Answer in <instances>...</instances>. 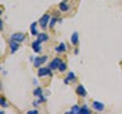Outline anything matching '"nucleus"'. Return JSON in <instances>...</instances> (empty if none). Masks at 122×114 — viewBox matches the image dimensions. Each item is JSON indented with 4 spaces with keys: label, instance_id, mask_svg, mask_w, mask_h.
Returning a JSON list of instances; mask_svg holds the SVG:
<instances>
[{
    "label": "nucleus",
    "instance_id": "f257e3e1",
    "mask_svg": "<svg viewBox=\"0 0 122 114\" xmlns=\"http://www.w3.org/2000/svg\"><path fill=\"white\" fill-rule=\"evenodd\" d=\"M11 40H13V41H16V42H22L25 40V36L24 35V34H21V33H17V34H13V35H11Z\"/></svg>",
    "mask_w": 122,
    "mask_h": 114
},
{
    "label": "nucleus",
    "instance_id": "f03ea898",
    "mask_svg": "<svg viewBox=\"0 0 122 114\" xmlns=\"http://www.w3.org/2000/svg\"><path fill=\"white\" fill-rule=\"evenodd\" d=\"M48 59V56H43V57H37V58L35 59V61H34V65H35L36 67L38 66H40L41 64H43L46 60Z\"/></svg>",
    "mask_w": 122,
    "mask_h": 114
},
{
    "label": "nucleus",
    "instance_id": "7ed1b4c3",
    "mask_svg": "<svg viewBox=\"0 0 122 114\" xmlns=\"http://www.w3.org/2000/svg\"><path fill=\"white\" fill-rule=\"evenodd\" d=\"M60 63H61V60L59 58H55V59H53L51 63H50V68L51 69H57V68H59V65H60Z\"/></svg>",
    "mask_w": 122,
    "mask_h": 114
},
{
    "label": "nucleus",
    "instance_id": "20e7f679",
    "mask_svg": "<svg viewBox=\"0 0 122 114\" xmlns=\"http://www.w3.org/2000/svg\"><path fill=\"white\" fill-rule=\"evenodd\" d=\"M49 17H50L49 14H45L43 17H41V20H40L39 22H40L42 29H45L46 28V26H47V24H48V21H49Z\"/></svg>",
    "mask_w": 122,
    "mask_h": 114
},
{
    "label": "nucleus",
    "instance_id": "39448f33",
    "mask_svg": "<svg viewBox=\"0 0 122 114\" xmlns=\"http://www.w3.org/2000/svg\"><path fill=\"white\" fill-rule=\"evenodd\" d=\"M93 108L96 109L97 111H103L105 108V106L103 103H101V102H98V101H94L93 102Z\"/></svg>",
    "mask_w": 122,
    "mask_h": 114
},
{
    "label": "nucleus",
    "instance_id": "423d86ee",
    "mask_svg": "<svg viewBox=\"0 0 122 114\" xmlns=\"http://www.w3.org/2000/svg\"><path fill=\"white\" fill-rule=\"evenodd\" d=\"M51 75V73L50 70H49V68H46V67H42L39 69V71H38V75L39 77H45V75Z\"/></svg>",
    "mask_w": 122,
    "mask_h": 114
},
{
    "label": "nucleus",
    "instance_id": "0eeeda50",
    "mask_svg": "<svg viewBox=\"0 0 122 114\" xmlns=\"http://www.w3.org/2000/svg\"><path fill=\"white\" fill-rule=\"evenodd\" d=\"M17 48H18V42L11 40V42H10V51H11V53H14L17 50Z\"/></svg>",
    "mask_w": 122,
    "mask_h": 114
},
{
    "label": "nucleus",
    "instance_id": "6e6552de",
    "mask_svg": "<svg viewBox=\"0 0 122 114\" xmlns=\"http://www.w3.org/2000/svg\"><path fill=\"white\" fill-rule=\"evenodd\" d=\"M40 44H41V42L39 40H37L33 43V49H34L35 52H40L41 51V45Z\"/></svg>",
    "mask_w": 122,
    "mask_h": 114
},
{
    "label": "nucleus",
    "instance_id": "1a4fd4ad",
    "mask_svg": "<svg viewBox=\"0 0 122 114\" xmlns=\"http://www.w3.org/2000/svg\"><path fill=\"white\" fill-rule=\"evenodd\" d=\"M76 93H77L78 95H81V96L82 97H85L86 95V89L83 88V87L81 85V86H78L77 88H76Z\"/></svg>",
    "mask_w": 122,
    "mask_h": 114
},
{
    "label": "nucleus",
    "instance_id": "9d476101",
    "mask_svg": "<svg viewBox=\"0 0 122 114\" xmlns=\"http://www.w3.org/2000/svg\"><path fill=\"white\" fill-rule=\"evenodd\" d=\"M71 43L73 45H76L78 43V34H77V32H74L73 34H72V36H71Z\"/></svg>",
    "mask_w": 122,
    "mask_h": 114
},
{
    "label": "nucleus",
    "instance_id": "9b49d317",
    "mask_svg": "<svg viewBox=\"0 0 122 114\" xmlns=\"http://www.w3.org/2000/svg\"><path fill=\"white\" fill-rule=\"evenodd\" d=\"M55 50L56 52H58V53H62L66 50V47H65V45H64V43H61L58 47H56L55 48Z\"/></svg>",
    "mask_w": 122,
    "mask_h": 114
},
{
    "label": "nucleus",
    "instance_id": "f8f14e48",
    "mask_svg": "<svg viewBox=\"0 0 122 114\" xmlns=\"http://www.w3.org/2000/svg\"><path fill=\"white\" fill-rule=\"evenodd\" d=\"M38 40H39L41 43H42V42H45V41L48 40V36L46 35L45 33L44 34H39V35H38Z\"/></svg>",
    "mask_w": 122,
    "mask_h": 114
},
{
    "label": "nucleus",
    "instance_id": "ddd939ff",
    "mask_svg": "<svg viewBox=\"0 0 122 114\" xmlns=\"http://www.w3.org/2000/svg\"><path fill=\"white\" fill-rule=\"evenodd\" d=\"M36 26H37V22H33L32 26H30V31H32V34H33L34 36L38 35V31H37V29H36Z\"/></svg>",
    "mask_w": 122,
    "mask_h": 114
},
{
    "label": "nucleus",
    "instance_id": "4468645a",
    "mask_svg": "<svg viewBox=\"0 0 122 114\" xmlns=\"http://www.w3.org/2000/svg\"><path fill=\"white\" fill-rule=\"evenodd\" d=\"M90 113V110L87 109V107L85 105L82 108H81V110H79V114H89Z\"/></svg>",
    "mask_w": 122,
    "mask_h": 114
},
{
    "label": "nucleus",
    "instance_id": "2eb2a0df",
    "mask_svg": "<svg viewBox=\"0 0 122 114\" xmlns=\"http://www.w3.org/2000/svg\"><path fill=\"white\" fill-rule=\"evenodd\" d=\"M60 9L62 10V11H67L68 10V5L66 4V3H64V2H62V3H60Z\"/></svg>",
    "mask_w": 122,
    "mask_h": 114
},
{
    "label": "nucleus",
    "instance_id": "dca6fc26",
    "mask_svg": "<svg viewBox=\"0 0 122 114\" xmlns=\"http://www.w3.org/2000/svg\"><path fill=\"white\" fill-rule=\"evenodd\" d=\"M79 107L77 105H74L73 107H72V109H71V111H70V113H72V114H75V113H79Z\"/></svg>",
    "mask_w": 122,
    "mask_h": 114
},
{
    "label": "nucleus",
    "instance_id": "f3484780",
    "mask_svg": "<svg viewBox=\"0 0 122 114\" xmlns=\"http://www.w3.org/2000/svg\"><path fill=\"white\" fill-rule=\"evenodd\" d=\"M34 95H35V96H37V97L42 96V89H41V88L36 89L35 91H34Z\"/></svg>",
    "mask_w": 122,
    "mask_h": 114
},
{
    "label": "nucleus",
    "instance_id": "a211bd4d",
    "mask_svg": "<svg viewBox=\"0 0 122 114\" xmlns=\"http://www.w3.org/2000/svg\"><path fill=\"white\" fill-rule=\"evenodd\" d=\"M67 78L69 79V81L74 82L75 81V75H74V73H68V75H67Z\"/></svg>",
    "mask_w": 122,
    "mask_h": 114
},
{
    "label": "nucleus",
    "instance_id": "6ab92c4d",
    "mask_svg": "<svg viewBox=\"0 0 122 114\" xmlns=\"http://www.w3.org/2000/svg\"><path fill=\"white\" fill-rule=\"evenodd\" d=\"M65 69H66V64L64 63V62H61L60 65H59V70L60 71H64Z\"/></svg>",
    "mask_w": 122,
    "mask_h": 114
},
{
    "label": "nucleus",
    "instance_id": "aec40b11",
    "mask_svg": "<svg viewBox=\"0 0 122 114\" xmlns=\"http://www.w3.org/2000/svg\"><path fill=\"white\" fill-rule=\"evenodd\" d=\"M0 103H1V106H4V107H6V102L3 100V98H1V100H0Z\"/></svg>",
    "mask_w": 122,
    "mask_h": 114
},
{
    "label": "nucleus",
    "instance_id": "412c9836",
    "mask_svg": "<svg viewBox=\"0 0 122 114\" xmlns=\"http://www.w3.org/2000/svg\"><path fill=\"white\" fill-rule=\"evenodd\" d=\"M55 22H56V18H53V20L51 21V24H50V26H51V28H53V26H54Z\"/></svg>",
    "mask_w": 122,
    "mask_h": 114
},
{
    "label": "nucleus",
    "instance_id": "4be33fe9",
    "mask_svg": "<svg viewBox=\"0 0 122 114\" xmlns=\"http://www.w3.org/2000/svg\"><path fill=\"white\" fill-rule=\"evenodd\" d=\"M29 114H37L38 113V110H33V111H29Z\"/></svg>",
    "mask_w": 122,
    "mask_h": 114
}]
</instances>
